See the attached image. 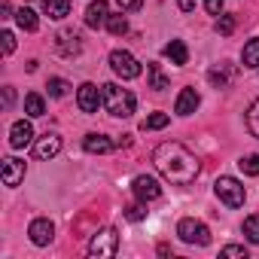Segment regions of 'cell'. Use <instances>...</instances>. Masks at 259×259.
I'll return each mask as SVG.
<instances>
[{"label":"cell","mask_w":259,"mask_h":259,"mask_svg":"<svg viewBox=\"0 0 259 259\" xmlns=\"http://www.w3.org/2000/svg\"><path fill=\"white\" fill-rule=\"evenodd\" d=\"M241 61H244V67H250V70L259 67V37L247 40V46H244V52H241Z\"/></svg>","instance_id":"ffe728a7"},{"label":"cell","mask_w":259,"mask_h":259,"mask_svg":"<svg viewBox=\"0 0 259 259\" xmlns=\"http://www.w3.org/2000/svg\"><path fill=\"white\" fill-rule=\"evenodd\" d=\"M177 235L186 244H198V247H207L210 244V229L201 220H192V217H186V220L177 223Z\"/></svg>","instance_id":"5b68a950"},{"label":"cell","mask_w":259,"mask_h":259,"mask_svg":"<svg viewBox=\"0 0 259 259\" xmlns=\"http://www.w3.org/2000/svg\"><path fill=\"white\" fill-rule=\"evenodd\" d=\"M213 192H217V198H220L226 207H241L244 198H247L244 186H241L235 177H220V180L213 183Z\"/></svg>","instance_id":"277c9868"},{"label":"cell","mask_w":259,"mask_h":259,"mask_svg":"<svg viewBox=\"0 0 259 259\" xmlns=\"http://www.w3.org/2000/svg\"><path fill=\"white\" fill-rule=\"evenodd\" d=\"M135 195L147 204V201H156V198H162V186H159V180L156 177H150V174H141V177H135Z\"/></svg>","instance_id":"9c48e42d"},{"label":"cell","mask_w":259,"mask_h":259,"mask_svg":"<svg viewBox=\"0 0 259 259\" xmlns=\"http://www.w3.org/2000/svg\"><path fill=\"white\" fill-rule=\"evenodd\" d=\"M31 144H34V125H31L28 119L13 122V128H10V147H13V150H25V147H31Z\"/></svg>","instance_id":"ba28073f"},{"label":"cell","mask_w":259,"mask_h":259,"mask_svg":"<svg viewBox=\"0 0 259 259\" xmlns=\"http://www.w3.org/2000/svg\"><path fill=\"white\" fill-rule=\"evenodd\" d=\"M204 10L210 16H223V0H204Z\"/></svg>","instance_id":"e575fe53"},{"label":"cell","mask_w":259,"mask_h":259,"mask_svg":"<svg viewBox=\"0 0 259 259\" xmlns=\"http://www.w3.org/2000/svg\"><path fill=\"white\" fill-rule=\"evenodd\" d=\"M198 104H201V95H198L195 89H183V92L177 95L174 113H177V116H192V113L198 110Z\"/></svg>","instance_id":"8fae6325"},{"label":"cell","mask_w":259,"mask_h":259,"mask_svg":"<svg viewBox=\"0 0 259 259\" xmlns=\"http://www.w3.org/2000/svg\"><path fill=\"white\" fill-rule=\"evenodd\" d=\"M153 165H156V171H159L165 180H171V183H177V186H189V183L198 177V159H195L183 144H177V141L159 144V147L153 150Z\"/></svg>","instance_id":"6da1fadb"},{"label":"cell","mask_w":259,"mask_h":259,"mask_svg":"<svg viewBox=\"0 0 259 259\" xmlns=\"http://www.w3.org/2000/svg\"><path fill=\"white\" fill-rule=\"evenodd\" d=\"M34 153H37V159H43V162H46V159H55V156L61 153V138H58V135H49V132H46V135H43V138L37 141Z\"/></svg>","instance_id":"7c38bea8"},{"label":"cell","mask_w":259,"mask_h":259,"mask_svg":"<svg viewBox=\"0 0 259 259\" xmlns=\"http://www.w3.org/2000/svg\"><path fill=\"white\" fill-rule=\"evenodd\" d=\"M177 7H180V13H192L195 10V0H177Z\"/></svg>","instance_id":"d590c367"},{"label":"cell","mask_w":259,"mask_h":259,"mask_svg":"<svg viewBox=\"0 0 259 259\" xmlns=\"http://www.w3.org/2000/svg\"><path fill=\"white\" fill-rule=\"evenodd\" d=\"M101 92H104V107H107L110 116L128 119V116L135 113L138 101H135V95L128 92V89H122V85H116V82H107V85H101Z\"/></svg>","instance_id":"7a4b0ae2"},{"label":"cell","mask_w":259,"mask_h":259,"mask_svg":"<svg viewBox=\"0 0 259 259\" xmlns=\"http://www.w3.org/2000/svg\"><path fill=\"white\" fill-rule=\"evenodd\" d=\"M232 31H235V16H220V19H217V34L229 37Z\"/></svg>","instance_id":"f1b7e54d"},{"label":"cell","mask_w":259,"mask_h":259,"mask_svg":"<svg viewBox=\"0 0 259 259\" xmlns=\"http://www.w3.org/2000/svg\"><path fill=\"white\" fill-rule=\"evenodd\" d=\"M25 113H28V116H34V119H37V116H43V113H46V101H43L37 92L25 95Z\"/></svg>","instance_id":"7402d4cb"},{"label":"cell","mask_w":259,"mask_h":259,"mask_svg":"<svg viewBox=\"0 0 259 259\" xmlns=\"http://www.w3.org/2000/svg\"><path fill=\"white\" fill-rule=\"evenodd\" d=\"M101 104H104V92H98L95 82H82L79 92H76V107L82 113H98Z\"/></svg>","instance_id":"52a82bcc"},{"label":"cell","mask_w":259,"mask_h":259,"mask_svg":"<svg viewBox=\"0 0 259 259\" xmlns=\"http://www.w3.org/2000/svg\"><path fill=\"white\" fill-rule=\"evenodd\" d=\"M0 13H4L0 19H10V16H13V7H10V0H0Z\"/></svg>","instance_id":"8d00e7d4"},{"label":"cell","mask_w":259,"mask_h":259,"mask_svg":"<svg viewBox=\"0 0 259 259\" xmlns=\"http://www.w3.org/2000/svg\"><path fill=\"white\" fill-rule=\"evenodd\" d=\"M168 122H171V119H168V113H153V116H147V119H144V125H141V128H144V132H159V128H165Z\"/></svg>","instance_id":"d4e9b609"},{"label":"cell","mask_w":259,"mask_h":259,"mask_svg":"<svg viewBox=\"0 0 259 259\" xmlns=\"http://www.w3.org/2000/svg\"><path fill=\"white\" fill-rule=\"evenodd\" d=\"M116 4H119V10H122V13H135V10H141V7H144V0H116Z\"/></svg>","instance_id":"836d02e7"},{"label":"cell","mask_w":259,"mask_h":259,"mask_svg":"<svg viewBox=\"0 0 259 259\" xmlns=\"http://www.w3.org/2000/svg\"><path fill=\"white\" fill-rule=\"evenodd\" d=\"M28 235H31V241H34L37 247H46V244H52V238H55V226H52V220L40 217V220H34V223L28 226Z\"/></svg>","instance_id":"30bf717a"},{"label":"cell","mask_w":259,"mask_h":259,"mask_svg":"<svg viewBox=\"0 0 259 259\" xmlns=\"http://www.w3.org/2000/svg\"><path fill=\"white\" fill-rule=\"evenodd\" d=\"M125 217L132 220V223H141V220H147V207L144 204H128L125 207Z\"/></svg>","instance_id":"f546056e"},{"label":"cell","mask_w":259,"mask_h":259,"mask_svg":"<svg viewBox=\"0 0 259 259\" xmlns=\"http://www.w3.org/2000/svg\"><path fill=\"white\" fill-rule=\"evenodd\" d=\"M4 101H7V107H10V104H13V101H16V92H13V89H10V85H7V89H4Z\"/></svg>","instance_id":"74e56055"},{"label":"cell","mask_w":259,"mask_h":259,"mask_svg":"<svg viewBox=\"0 0 259 259\" xmlns=\"http://www.w3.org/2000/svg\"><path fill=\"white\" fill-rule=\"evenodd\" d=\"M46 89H49V95H52V98H64V95H67V89H70V85H67V82H64V79H61V76H52V79H49V85H46Z\"/></svg>","instance_id":"83f0119b"},{"label":"cell","mask_w":259,"mask_h":259,"mask_svg":"<svg viewBox=\"0 0 259 259\" xmlns=\"http://www.w3.org/2000/svg\"><path fill=\"white\" fill-rule=\"evenodd\" d=\"M247 128H250V135L259 141V98L250 104V110H247Z\"/></svg>","instance_id":"484cf974"},{"label":"cell","mask_w":259,"mask_h":259,"mask_svg":"<svg viewBox=\"0 0 259 259\" xmlns=\"http://www.w3.org/2000/svg\"><path fill=\"white\" fill-rule=\"evenodd\" d=\"M16 22H19V28H22V31H37V28H40L37 13H34V10H28V7H22V10L16 13Z\"/></svg>","instance_id":"44dd1931"},{"label":"cell","mask_w":259,"mask_h":259,"mask_svg":"<svg viewBox=\"0 0 259 259\" xmlns=\"http://www.w3.org/2000/svg\"><path fill=\"white\" fill-rule=\"evenodd\" d=\"M25 180V162H19V159H4V183L7 186H19Z\"/></svg>","instance_id":"4fadbf2b"},{"label":"cell","mask_w":259,"mask_h":259,"mask_svg":"<svg viewBox=\"0 0 259 259\" xmlns=\"http://www.w3.org/2000/svg\"><path fill=\"white\" fill-rule=\"evenodd\" d=\"M110 67H113V73L122 76V79H138V76H141V64H138V58H135L132 52H125V49L110 52Z\"/></svg>","instance_id":"8992f818"},{"label":"cell","mask_w":259,"mask_h":259,"mask_svg":"<svg viewBox=\"0 0 259 259\" xmlns=\"http://www.w3.org/2000/svg\"><path fill=\"white\" fill-rule=\"evenodd\" d=\"M238 168L247 174V177H259V156L253 153V156H244L241 162H238Z\"/></svg>","instance_id":"4316f807"},{"label":"cell","mask_w":259,"mask_h":259,"mask_svg":"<svg viewBox=\"0 0 259 259\" xmlns=\"http://www.w3.org/2000/svg\"><path fill=\"white\" fill-rule=\"evenodd\" d=\"M43 13H46L49 19L61 22V19L70 16V0H43Z\"/></svg>","instance_id":"e0dca14e"},{"label":"cell","mask_w":259,"mask_h":259,"mask_svg":"<svg viewBox=\"0 0 259 259\" xmlns=\"http://www.w3.org/2000/svg\"><path fill=\"white\" fill-rule=\"evenodd\" d=\"M79 49H82V43H79V34H73V31H61V34H58V52H61L64 58H73V55H79Z\"/></svg>","instance_id":"9a60e30c"},{"label":"cell","mask_w":259,"mask_h":259,"mask_svg":"<svg viewBox=\"0 0 259 259\" xmlns=\"http://www.w3.org/2000/svg\"><path fill=\"white\" fill-rule=\"evenodd\" d=\"M107 31H110L113 37H122V34L128 31V19H125L122 13H116V16H110V19H107Z\"/></svg>","instance_id":"603a6c76"},{"label":"cell","mask_w":259,"mask_h":259,"mask_svg":"<svg viewBox=\"0 0 259 259\" xmlns=\"http://www.w3.org/2000/svg\"><path fill=\"white\" fill-rule=\"evenodd\" d=\"M147 76H150V89H156V92H162V89H168V76H165V70H162V64H156V61H150V64H147Z\"/></svg>","instance_id":"d6986e66"},{"label":"cell","mask_w":259,"mask_h":259,"mask_svg":"<svg viewBox=\"0 0 259 259\" xmlns=\"http://www.w3.org/2000/svg\"><path fill=\"white\" fill-rule=\"evenodd\" d=\"M220 256H241V259H247V247H241V244H229V247L220 250Z\"/></svg>","instance_id":"1f68e13d"},{"label":"cell","mask_w":259,"mask_h":259,"mask_svg":"<svg viewBox=\"0 0 259 259\" xmlns=\"http://www.w3.org/2000/svg\"><path fill=\"white\" fill-rule=\"evenodd\" d=\"M244 235H247L250 244H259V213H250L244 220Z\"/></svg>","instance_id":"cb8c5ba5"},{"label":"cell","mask_w":259,"mask_h":259,"mask_svg":"<svg viewBox=\"0 0 259 259\" xmlns=\"http://www.w3.org/2000/svg\"><path fill=\"white\" fill-rule=\"evenodd\" d=\"M165 55L171 58V64H177V67H183L186 61H189V49H186V43L183 40H171L168 46H165Z\"/></svg>","instance_id":"ac0fdd59"},{"label":"cell","mask_w":259,"mask_h":259,"mask_svg":"<svg viewBox=\"0 0 259 259\" xmlns=\"http://www.w3.org/2000/svg\"><path fill=\"white\" fill-rule=\"evenodd\" d=\"M107 19H110L107 0H95V4H89V10H85V25L89 28H101V25H107Z\"/></svg>","instance_id":"5bb4252c"},{"label":"cell","mask_w":259,"mask_h":259,"mask_svg":"<svg viewBox=\"0 0 259 259\" xmlns=\"http://www.w3.org/2000/svg\"><path fill=\"white\" fill-rule=\"evenodd\" d=\"M116 250H119V235H116V229H101V232H95L92 241H89V256L110 259V256H116Z\"/></svg>","instance_id":"3957f363"},{"label":"cell","mask_w":259,"mask_h":259,"mask_svg":"<svg viewBox=\"0 0 259 259\" xmlns=\"http://www.w3.org/2000/svg\"><path fill=\"white\" fill-rule=\"evenodd\" d=\"M82 147H85V153H113L116 150V144L107 135H85Z\"/></svg>","instance_id":"2e32d148"},{"label":"cell","mask_w":259,"mask_h":259,"mask_svg":"<svg viewBox=\"0 0 259 259\" xmlns=\"http://www.w3.org/2000/svg\"><path fill=\"white\" fill-rule=\"evenodd\" d=\"M0 40H4V55H13V49H16V37H13V31H4V34H0Z\"/></svg>","instance_id":"d6a6232c"},{"label":"cell","mask_w":259,"mask_h":259,"mask_svg":"<svg viewBox=\"0 0 259 259\" xmlns=\"http://www.w3.org/2000/svg\"><path fill=\"white\" fill-rule=\"evenodd\" d=\"M207 76H210V82H213L217 89H226V82H229V76H226V70H223V67H213Z\"/></svg>","instance_id":"4dcf8cb0"}]
</instances>
